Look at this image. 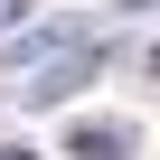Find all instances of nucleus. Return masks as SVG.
Instances as JSON below:
<instances>
[{"label":"nucleus","mask_w":160,"mask_h":160,"mask_svg":"<svg viewBox=\"0 0 160 160\" xmlns=\"http://www.w3.org/2000/svg\"><path fill=\"white\" fill-rule=\"evenodd\" d=\"M66 160H132V122H104V113L66 122Z\"/></svg>","instance_id":"obj_1"},{"label":"nucleus","mask_w":160,"mask_h":160,"mask_svg":"<svg viewBox=\"0 0 160 160\" xmlns=\"http://www.w3.org/2000/svg\"><path fill=\"white\" fill-rule=\"evenodd\" d=\"M141 66H151V75H160V38H151V57H141Z\"/></svg>","instance_id":"obj_5"},{"label":"nucleus","mask_w":160,"mask_h":160,"mask_svg":"<svg viewBox=\"0 0 160 160\" xmlns=\"http://www.w3.org/2000/svg\"><path fill=\"white\" fill-rule=\"evenodd\" d=\"M19 19H28V0H0V28H19Z\"/></svg>","instance_id":"obj_3"},{"label":"nucleus","mask_w":160,"mask_h":160,"mask_svg":"<svg viewBox=\"0 0 160 160\" xmlns=\"http://www.w3.org/2000/svg\"><path fill=\"white\" fill-rule=\"evenodd\" d=\"M85 75H94V47H75V57H57V66L38 75V85H28V94H38V104H66L75 85H85Z\"/></svg>","instance_id":"obj_2"},{"label":"nucleus","mask_w":160,"mask_h":160,"mask_svg":"<svg viewBox=\"0 0 160 160\" xmlns=\"http://www.w3.org/2000/svg\"><path fill=\"white\" fill-rule=\"evenodd\" d=\"M0 160H38V151H28V141H0Z\"/></svg>","instance_id":"obj_4"}]
</instances>
